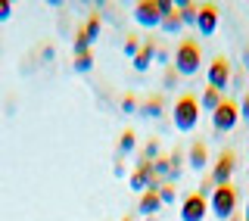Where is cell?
Segmentation results:
<instances>
[{
	"label": "cell",
	"instance_id": "9a60e30c",
	"mask_svg": "<svg viewBox=\"0 0 249 221\" xmlns=\"http://www.w3.org/2000/svg\"><path fill=\"white\" fill-rule=\"evenodd\" d=\"M184 171V149H171L168 153V181L175 184V178Z\"/></svg>",
	"mask_w": 249,
	"mask_h": 221
},
{
	"label": "cell",
	"instance_id": "f1b7e54d",
	"mask_svg": "<svg viewBox=\"0 0 249 221\" xmlns=\"http://www.w3.org/2000/svg\"><path fill=\"white\" fill-rule=\"evenodd\" d=\"M240 118H249V93L243 97V103H240Z\"/></svg>",
	"mask_w": 249,
	"mask_h": 221
},
{
	"label": "cell",
	"instance_id": "1f68e13d",
	"mask_svg": "<svg viewBox=\"0 0 249 221\" xmlns=\"http://www.w3.org/2000/svg\"><path fill=\"white\" fill-rule=\"evenodd\" d=\"M122 221H134V218H131V215H124V218H122Z\"/></svg>",
	"mask_w": 249,
	"mask_h": 221
},
{
	"label": "cell",
	"instance_id": "9c48e42d",
	"mask_svg": "<svg viewBox=\"0 0 249 221\" xmlns=\"http://www.w3.org/2000/svg\"><path fill=\"white\" fill-rule=\"evenodd\" d=\"M218 19H221V10L218 3H199V13H196V31L202 37H212L215 28H218Z\"/></svg>",
	"mask_w": 249,
	"mask_h": 221
},
{
	"label": "cell",
	"instance_id": "7a4b0ae2",
	"mask_svg": "<svg viewBox=\"0 0 249 221\" xmlns=\"http://www.w3.org/2000/svg\"><path fill=\"white\" fill-rule=\"evenodd\" d=\"M171 115H175V128L181 131V134L193 131V128H196V122H199V97L193 91H184L181 97L175 100Z\"/></svg>",
	"mask_w": 249,
	"mask_h": 221
},
{
	"label": "cell",
	"instance_id": "5bb4252c",
	"mask_svg": "<svg viewBox=\"0 0 249 221\" xmlns=\"http://www.w3.org/2000/svg\"><path fill=\"white\" fill-rule=\"evenodd\" d=\"M159 28L165 31V35H178V31L184 28V22H181V16H178V6L171 13H165L162 16V22H159Z\"/></svg>",
	"mask_w": 249,
	"mask_h": 221
},
{
	"label": "cell",
	"instance_id": "7c38bea8",
	"mask_svg": "<svg viewBox=\"0 0 249 221\" xmlns=\"http://www.w3.org/2000/svg\"><path fill=\"white\" fill-rule=\"evenodd\" d=\"M187 165H190L193 171H199V168H206V165H209V147H206V140H193V144H190Z\"/></svg>",
	"mask_w": 249,
	"mask_h": 221
},
{
	"label": "cell",
	"instance_id": "83f0119b",
	"mask_svg": "<svg viewBox=\"0 0 249 221\" xmlns=\"http://www.w3.org/2000/svg\"><path fill=\"white\" fill-rule=\"evenodd\" d=\"M156 59H159V62H168V50H165V47L156 44Z\"/></svg>",
	"mask_w": 249,
	"mask_h": 221
},
{
	"label": "cell",
	"instance_id": "ac0fdd59",
	"mask_svg": "<svg viewBox=\"0 0 249 221\" xmlns=\"http://www.w3.org/2000/svg\"><path fill=\"white\" fill-rule=\"evenodd\" d=\"M196 13H199V3H178V16H181L184 25H196Z\"/></svg>",
	"mask_w": 249,
	"mask_h": 221
},
{
	"label": "cell",
	"instance_id": "484cf974",
	"mask_svg": "<svg viewBox=\"0 0 249 221\" xmlns=\"http://www.w3.org/2000/svg\"><path fill=\"white\" fill-rule=\"evenodd\" d=\"M122 109H124V112H137V97H134V93H124V97H122Z\"/></svg>",
	"mask_w": 249,
	"mask_h": 221
},
{
	"label": "cell",
	"instance_id": "52a82bcc",
	"mask_svg": "<svg viewBox=\"0 0 249 221\" xmlns=\"http://www.w3.org/2000/svg\"><path fill=\"white\" fill-rule=\"evenodd\" d=\"M209 88H215V91H224L228 88V81H231V59L224 56V53H218V56L209 62Z\"/></svg>",
	"mask_w": 249,
	"mask_h": 221
},
{
	"label": "cell",
	"instance_id": "8fae6325",
	"mask_svg": "<svg viewBox=\"0 0 249 221\" xmlns=\"http://www.w3.org/2000/svg\"><path fill=\"white\" fill-rule=\"evenodd\" d=\"M162 109H165V97H162V93H150L146 100H140V103H137V112L143 115V118H159Z\"/></svg>",
	"mask_w": 249,
	"mask_h": 221
},
{
	"label": "cell",
	"instance_id": "603a6c76",
	"mask_svg": "<svg viewBox=\"0 0 249 221\" xmlns=\"http://www.w3.org/2000/svg\"><path fill=\"white\" fill-rule=\"evenodd\" d=\"M140 44H143V41H140L137 35H128V37H124V53L134 59V56H137V50H140Z\"/></svg>",
	"mask_w": 249,
	"mask_h": 221
},
{
	"label": "cell",
	"instance_id": "d4e9b609",
	"mask_svg": "<svg viewBox=\"0 0 249 221\" xmlns=\"http://www.w3.org/2000/svg\"><path fill=\"white\" fill-rule=\"evenodd\" d=\"M140 156H143V159H156V156H159V140H146V147H143V153H140Z\"/></svg>",
	"mask_w": 249,
	"mask_h": 221
},
{
	"label": "cell",
	"instance_id": "f546056e",
	"mask_svg": "<svg viewBox=\"0 0 249 221\" xmlns=\"http://www.w3.org/2000/svg\"><path fill=\"white\" fill-rule=\"evenodd\" d=\"M228 221H243V218H240V215H231V218H228Z\"/></svg>",
	"mask_w": 249,
	"mask_h": 221
},
{
	"label": "cell",
	"instance_id": "ffe728a7",
	"mask_svg": "<svg viewBox=\"0 0 249 221\" xmlns=\"http://www.w3.org/2000/svg\"><path fill=\"white\" fill-rule=\"evenodd\" d=\"M93 69V50H88V53H75V72H90Z\"/></svg>",
	"mask_w": 249,
	"mask_h": 221
},
{
	"label": "cell",
	"instance_id": "4316f807",
	"mask_svg": "<svg viewBox=\"0 0 249 221\" xmlns=\"http://www.w3.org/2000/svg\"><path fill=\"white\" fill-rule=\"evenodd\" d=\"M13 16V3L10 0H0V22H6Z\"/></svg>",
	"mask_w": 249,
	"mask_h": 221
},
{
	"label": "cell",
	"instance_id": "30bf717a",
	"mask_svg": "<svg viewBox=\"0 0 249 221\" xmlns=\"http://www.w3.org/2000/svg\"><path fill=\"white\" fill-rule=\"evenodd\" d=\"M156 44H159V41H156V37H146V41L140 44L137 56L131 59V62H134V69H137V72H146V69L153 66V59H156Z\"/></svg>",
	"mask_w": 249,
	"mask_h": 221
},
{
	"label": "cell",
	"instance_id": "277c9868",
	"mask_svg": "<svg viewBox=\"0 0 249 221\" xmlns=\"http://www.w3.org/2000/svg\"><path fill=\"white\" fill-rule=\"evenodd\" d=\"M237 122H240V106H237V100H221V103L215 106V112H212V131L228 134V131L237 128Z\"/></svg>",
	"mask_w": 249,
	"mask_h": 221
},
{
	"label": "cell",
	"instance_id": "ba28073f",
	"mask_svg": "<svg viewBox=\"0 0 249 221\" xmlns=\"http://www.w3.org/2000/svg\"><path fill=\"white\" fill-rule=\"evenodd\" d=\"M134 22L140 28H159V22H162L159 0H140L134 6Z\"/></svg>",
	"mask_w": 249,
	"mask_h": 221
},
{
	"label": "cell",
	"instance_id": "cb8c5ba5",
	"mask_svg": "<svg viewBox=\"0 0 249 221\" xmlns=\"http://www.w3.org/2000/svg\"><path fill=\"white\" fill-rule=\"evenodd\" d=\"M178 78H181V75L175 72V66H165V75H162V84H165L168 91H171V88H175V84H178Z\"/></svg>",
	"mask_w": 249,
	"mask_h": 221
},
{
	"label": "cell",
	"instance_id": "4fadbf2b",
	"mask_svg": "<svg viewBox=\"0 0 249 221\" xmlns=\"http://www.w3.org/2000/svg\"><path fill=\"white\" fill-rule=\"evenodd\" d=\"M162 209V200H159V190H143L140 193V215H156Z\"/></svg>",
	"mask_w": 249,
	"mask_h": 221
},
{
	"label": "cell",
	"instance_id": "44dd1931",
	"mask_svg": "<svg viewBox=\"0 0 249 221\" xmlns=\"http://www.w3.org/2000/svg\"><path fill=\"white\" fill-rule=\"evenodd\" d=\"M175 196H178L175 184H171V181H165V184L159 187V200H162V206H168V203H175Z\"/></svg>",
	"mask_w": 249,
	"mask_h": 221
},
{
	"label": "cell",
	"instance_id": "3957f363",
	"mask_svg": "<svg viewBox=\"0 0 249 221\" xmlns=\"http://www.w3.org/2000/svg\"><path fill=\"white\" fill-rule=\"evenodd\" d=\"M237 203H240V193H237L233 184L215 187L212 196H209V209H212L215 218H221V221H228L231 215H237Z\"/></svg>",
	"mask_w": 249,
	"mask_h": 221
},
{
	"label": "cell",
	"instance_id": "2e32d148",
	"mask_svg": "<svg viewBox=\"0 0 249 221\" xmlns=\"http://www.w3.org/2000/svg\"><path fill=\"white\" fill-rule=\"evenodd\" d=\"M81 28H84V35L90 37V44H93V41L100 37V28H103V16H100V13H90L88 19H84V25H81Z\"/></svg>",
	"mask_w": 249,
	"mask_h": 221
},
{
	"label": "cell",
	"instance_id": "e0dca14e",
	"mask_svg": "<svg viewBox=\"0 0 249 221\" xmlns=\"http://www.w3.org/2000/svg\"><path fill=\"white\" fill-rule=\"evenodd\" d=\"M221 91H215V88H206L202 91V97H199V109H209V112H215V106L221 103Z\"/></svg>",
	"mask_w": 249,
	"mask_h": 221
},
{
	"label": "cell",
	"instance_id": "7402d4cb",
	"mask_svg": "<svg viewBox=\"0 0 249 221\" xmlns=\"http://www.w3.org/2000/svg\"><path fill=\"white\" fill-rule=\"evenodd\" d=\"M90 50V37L84 35V28L75 31V53H88Z\"/></svg>",
	"mask_w": 249,
	"mask_h": 221
},
{
	"label": "cell",
	"instance_id": "5b68a950",
	"mask_svg": "<svg viewBox=\"0 0 249 221\" xmlns=\"http://www.w3.org/2000/svg\"><path fill=\"white\" fill-rule=\"evenodd\" d=\"M233 168H237V153H233V149H221V153H218V159H215V165H212V175H209V181H212L215 187L231 184Z\"/></svg>",
	"mask_w": 249,
	"mask_h": 221
},
{
	"label": "cell",
	"instance_id": "d6986e66",
	"mask_svg": "<svg viewBox=\"0 0 249 221\" xmlns=\"http://www.w3.org/2000/svg\"><path fill=\"white\" fill-rule=\"evenodd\" d=\"M134 147H137V134H134V128H124V131L119 134V153H131Z\"/></svg>",
	"mask_w": 249,
	"mask_h": 221
},
{
	"label": "cell",
	"instance_id": "6da1fadb",
	"mask_svg": "<svg viewBox=\"0 0 249 221\" xmlns=\"http://www.w3.org/2000/svg\"><path fill=\"white\" fill-rule=\"evenodd\" d=\"M171 66H175V72L181 75V78H193V75H196L199 66H202V47H199V41H193V37L178 41Z\"/></svg>",
	"mask_w": 249,
	"mask_h": 221
},
{
	"label": "cell",
	"instance_id": "8992f818",
	"mask_svg": "<svg viewBox=\"0 0 249 221\" xmlns=\"http://www.w3.org/2000/svg\"><path fill=\"white\" fill-rule=\"evenodd\" d=\"M209 215V196H202L199 190L187 193L181 203V221H202Z\"/></svg>",
	"mask_w": 249,
	"mask_h": 221
},
{
	"label": "cell",
	"instance_id": "4dcf8cb0",
	"mask_svg": "<svg viewBox=\"0 0 249 221\" xmlns=\"http://www.w3.org/2000/svg\"><path fill=\"white\" fill-rule=\"evenodd\" d=\"M243 221H249V203H246V215H243Z\"/></svg>",
	"mask_w": 249,
	"mask_h": 221
}]
</instances>
